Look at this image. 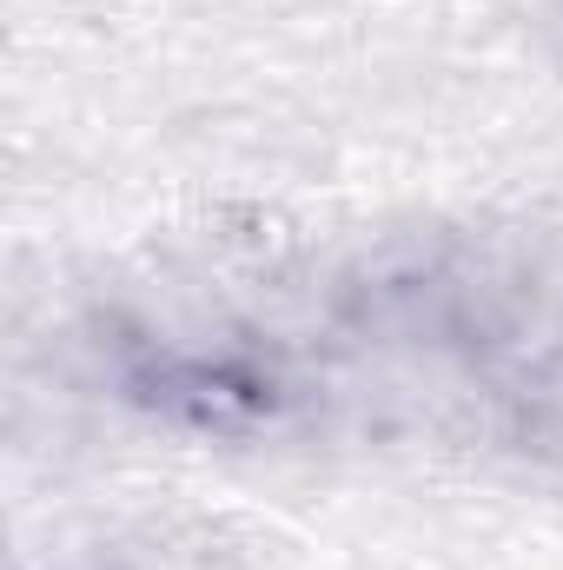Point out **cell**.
I'll return each instance as SVG.
<instances>
[{
  "instance_id": "1",
  "label": "cell",
  "mask_w": 563,
  "mask_h": 570,
  "mask_svg": "<svg viewBox=\"0 0 563 570\" xmlns=\"http://www.w3.org/2000/svg\"><path fill=\"white\" fill-rule=\"evenodd\" d=\"M120 399L186 438L246 444L292 419V379L246 345H140L120 365Z\"/></svg>"
}]
</instances>
